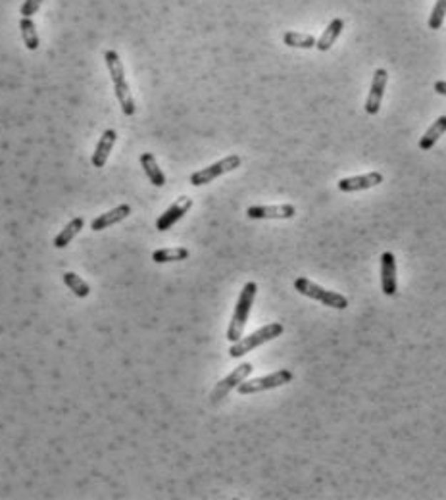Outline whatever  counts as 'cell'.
Masks as SVG:
<instances>
[{
  "label": "cell",
  "mask_w": 446,
  "mask_h": 500,
  "mask_svg": "<svg viewBox=\"0 0 446 500\" xmlns=\"http://www.w3.org/2000/svg\"><path fill=\"white\" fill-rule=\"evenodd\" d=\"M383 183V173L379 171H370V173H364V175H356V178H346L339 181V190L340 193H356V190H368L371 187H377V185Z\"/></svg>",
  "instance_id": "obj_11"
},
{
  "label": "cell",
  "mask_w": 446,
  "mask_h": 500,
  "mask_svg": "<svg viewBox=\"0 0 446 500\" xmlns=\"http://www.w3.org/2000/svg\"><path fill=\"white\" fill-rule=\"evenodd\" d=\"M64 283H66V285H68L71 291H74V295H76V297L85 298L91 295V287H88V283L83 277H79L77 273H74V272L64 273Z\"/></svg>",
  "instance_id": "obj_22"
},
{
  "label": "cell",
  "mask_w": 446,
  "mask_h": 500,
  "mask_svg": "<svg viewBox=\"0 0 446 500\" xmlns=\"http://www.w3.org/2000/svg\"><path fill=\"white\" fill-rule=\"evenodd\" d=\"M295 375L290 374L289 369H279L275 374L265 375V377H258V379H250V381H243L237 391L240 394H254V393H262V391H271V389H277V387H283L287 383L293 381Z\"/></svg>",
  "instance_id": "obj_6"
},
{
  "label": "cell",
  "mask_w": 446,
  "mask_h": 500,
  "mask_svg": "<svg viewBox=\"0 0 446 500\" xmlns=\"http://www.w3.org/2000/svg\"><path fill=\"white\" fill-rule=\"evenodd\" d=\"M446 133V116H440L433 121V126L429 127L427 131L423 133V137L420 139V148L421 150H431L437 141Z\"/></svg>",
  "instance_id": "obj_16"
},
{
  "label": "cell",
  "mask_w": 446,
  "mask_h": 500,
  "mask_svg": "<svg viewBox=\"0 0 446 500\" xmlns=\"http://www.w3.org/2000/svg\"><path fill=\"white\" fill-rule=\"evenodd\" d=\"M83 225H85V220H83V218H74V220H71V222H69L68 225L58 233V237L54 239V247L56 248L68 247L69 243L74 241V237L81 231Z\"/></svg>",
  "instance_id": "obj_18"
},
{
  "label": "cell",
  "mask_w": 446,
  "mask_h": 500,
  "mask_svg": "<svg viewBox=\"0 0 446 500\" xmlns=\"http://www.w3.org/2000/svg\"><path fill=\"white\" fill-rule=\"evenodd\" d=\"M250 220H290L296 215L293 204H277V206H250L246 210Z\"/></svg>",
  "instance_id": "obj_9"
},
{
  "label": "cell",
  "mask_w": 446,
  "mask_h": 500,
  "mask_svg": "<svg viewBox=\"0 0 446 500\" xmlns=\"http://www.w3.org/2000/svg\"><path fill=\"white\" fill-rule=\"evenodd\" d=\"M343 29H345V21H343L340 18H335L333 21L327 26L325 31L321 33V37L318 39V43H315V49L321 52L329 51V49L335 45V41L340 37Z\"/></svg>",
  "instance_id": "obj_15"
},
{
  "label": "cell",
  "mask_w": 446,
  "mask_h": 500,
  "mask_svg": "<svg viewBox=\"0 0 446 500\" xmlns=\"http://www.w3.org/2000/svg\"><path fill=\"white\" fill-rule=\"evenodd\" d=\"M129 214H131V206H129V204H121V206H118V208L110 210V212H106V214L95 218L93 223H91V229H93V231H104V229L113 225V223L123 222Z\"/></svg>",
  "instance_id": "obj_13"
},
{
  "label": "cell",
  "mask_w": 446,
  "mask_h": 500,
  "mask_svg": "<svg viewBox=\"0 0 446 500\" xmlns=\"http://www.w3.org/2000/svg\"><path fill=\"white\" fill-rule=\"evenodd\" d=\"M381 289L387 297H395L398 289L396 281V260L392 252L381 254Z\"/></svg>",
  "instance_id": "obj_12"
},
{
  "label": "cell",
  "mask_w": 446,
  "mask_h": 500,
  "mask_svg": "<svg viewBox=\"0 0 446 500\" xmlns=\"http://www.w3.org/2000/svg\"><path fill=\"white\" fill-rule=\"evenodd\" d=\"M189 258V250L183 247L176 248H160L152 252V260L156 264H168V262H181V260Z\"/></svg>",
  "instance_id": "obj_20"
},
{
  "label": "cell",
  "mask_w": 446,
  "mask_h": 500,
  "mask_svg": "<svg viewBox=\"0 0 446 500\" xmlns=\"http://www.w3.org/2000/svg\"><path fill=\"white\" fill-rule=\"evenodd\" d=\"M281 333H283V325L281 323H268L262 330L254 331V333H250L245 339L240 337L239 341L233 342L231 349H229V356L231 358H240V356L248 354L250 350H254L260 345H265V342L277 339Z\"/></svg>",
  "instance_id": "obj_3"
},
{
  "label": "cell",
  "mask_w": 446,
  "mask_h": 500,
  "mask_svg": "<svg viewBox=\"0 0 446 500\" xmlns=\"http://www.w3.org/2000/svg\"><path fill=\"white\" fill-rule=\"evenodd\" d=\"M258 285L254 281H248L243 291L239 295V300H237V306H235V312H233L231 323L227 327V341H239L243 337V331H245V325L248 322V316H250V308L254 304V298H256Z\"/></svg>",
  "instance_id": "obj_2"
},
{
  "label": "cell",
  "mask_w": 446,
  "mask_h": 500,
  "mask_svg": "<svg viewBox=\"0 0 446 500\" xmlns=\"http://www.w3.org/2000/svg\"><path fill=\"white\" fill-rule=\"evenodd\" d=\"M240 162H243V160H240L239 154H229L227 158L220 160V162H216V164L212 165H208L204 170L195 171V173L191 175V185L202 187V185L212 183V181L220 178V175H225L229 171L237 170L240 165Z\"/></svg>",
  "instance_id": "obj_5"
},
{
  "label": "cell",
  "mask_w": 446,
  "mask_h": 500,
  "mask_svg": "<svg viewBox=\"0 0 446 500\" xmlns=\"http://www.w3.org/2000/svg\"><path fill=\"white\" fill-rule=\"evenodd\" d=\"M250 374H252V364H248V362L240 364L239 367H235L231 374L227 375L225 379H221L220 383L216 385V389L212 391V394H210V400H212V402H220L221 399H225L227 394L231 393L233 389H237V387H239Z\"/></svg>",
  "instance_id": "obj_7"
},
{
  "label": "cell",
  "mask_w": 446,
  "mask_h": 500,
  "mask_svg": "<svg viewBox=\"0 0 446 500\" xmlns=\"http://www.w3.org/2000/svg\"><path fill=\"white\" fill-rule=\"evenodd\" d=\"M435 93L446 96V81H437L435 83Z\"/></svg>",
  "instance_id": "obj_25"
},
{
  "label": "cell",
  "mask_w": 446,
  "mask_h": 500,
  "mask_svg": "<svg viewBox=\"0 0 446 500\" xmlns=\"http://www.w3.org/2000/svg\"><path fill=\"white\" fill-rule=\"evenodd\" d=\"M191 208H193V200H191L189 197L177 198L176 203L171 204L170 208L166 210V212L158 218L156 229L158 231H168V229H170L171 225H176V223L179 222L183 215L187 214Z\"/></svg>",
  "instance_id": "obj_10"
},
{
  "label": "cell",
  "mask_w": 446,
  "mask_h": 500,
  "mask_svg": "<svg viewBox=\"0 0 446 500\" xmlns=\"http://www.w3.org/2000/svg\"><path fill=\"white\" fill-rule=\"evenodd\" d=\"M387 81H389V73L385 68H379L373 73V79H371V89L370 95H368V101H365V112L370 116H375L381 108V101H383V93L387 89Z\"/></svg>",
  "instance_id": "obj_8"
},
{
  "label": "cell",
  "mask_w": 446,
  "mask_h": 500,
  "mask_svg": "<svg viewBox=\"0 0 446 500\" xmlns=\"http://www.w3.org/2000/svg\"><path fill=\"white\" fill-rule=\"evenodd\" d=\"M141 165H143L146 178L151 179L152 185H156V187H163V185H166V175H163V171L158 168L154 154L143 152V154H141Z\"/></svg>",
  "instance_id": "obj_17"
},
{
  "label": "cell",
  "mask_w": 446,
  "mask_h": 500,
  "mask_svg": "<svg viewBox=\"0 0 446 500\" xmlns=\"http://www.w3.org/2000/svg\"><path fill=\"white\" fill-rule=\"evenodd\" d=\"M116 139H118V133L113 131V129H106L104 133H102L101 141H98V145H96L95 148V154H93V165L95 168H104L108 162V156H110V152H112L113 145H116Z\"/></svg>",
  "instance_id": "obj_14"
},
{
  "label": "cell",
  "mask_w": 446,
  "mask_h": 500,
  "mask_svg": "<svg viewBox=\"0 0 446 500\" xmlns=\"http://www.w3.org/2000/svg\"><path fill=\"white\" fill-rule=\"evenodd\" d=\"M19 29H21V37H24V43H26L27 51H37L39 49V35L37 29H35V24L31 21V18H21L19 21Z\"/></svg>",
  "instance_id": "obj_21"
},
{
  "label": "cell",
  "mask_w": 446,
  "mask_h": 500,
  "mask_svg": "<svg viewBox=\"0 0 446 500\" xmlns=\"http://www.w3.org/2000/svg\"><path fill=\"white\" fill-rule=\"evenodd\" d=\"M295 289L300 292V295H304V297L320 300V302L325 304L327 308H335V310H345V308H348V298L343 297L340 292L327 291V289L315 285V283H312V281L306 277L296 279Z\"/></svg>",
  "instance_id": "obj_4"
},
{
  "label": "cell",
  "mask_w": 446,
  "mask_h": 500,
  "mask_svg": "<svg viewBox=\"0 0 446 500\" xmlns=\"http://www.w3.org/2000/svg\"><path fill=\"white\" fill-rule=\"evenodd\" d=\"M104 62H106L108 71L112 76L113 91H116V96L120 101L121 112L126 116H133L135 114V102H133V96L129 93V85L126 81V71H123V63L120 60V54L116 51H106Z\"/></svg>",
  "instance_id": "obj_1"
},
{
  "label": "cell",
  "mask_w": 446,
  "mask_h": 500,
  "mask_svg": "<svg viewBox=\"0 0 446 500\" xmlns=\"http://www.w3.org/2000/svg\"><path fill=\"white\" fill-rule=\"evenodd\" d=\"M445 16H446V0H437L435 2L433 10H431V16H429V29H440L442 24H445Z\"/></svg>",
  "instance_id": "obj_23"
},
{
  "label": "cell",
  "mask_w": 446,
  "mask_h": 500,
  "mask_svg": "<svg viewBox=\"0 0 446 500\" xmlns=\"http://www.w3.org/2000/svg\"><path fill=\"white\" fill-rule=\"evenodd\" d=\"M283 43L290 49H315L318 39L310 33H298V31H287L283 35Z\"/></svg>",
  "instance_id": "obj_19"
},
{
  "label": "cell",
  "mask_w": 446,
  "mask_h": 500,
  "mask_svg": "<svg viewBox=\"0 0 446 500\" xmlns=\"http://www.w3.org/2000/svg\"><path fill=\"white\" fill-rule=\"evenodd\" d=\"M41 4H43V0H26L24 6H21V16L24 18H31L33 14L41 8Z\"/></svg>",
  "instance_id": "obj_24"
}]
</instances>
